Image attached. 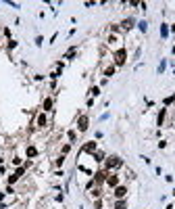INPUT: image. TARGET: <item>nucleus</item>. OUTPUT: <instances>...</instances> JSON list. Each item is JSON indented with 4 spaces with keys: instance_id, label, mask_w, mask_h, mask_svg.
<instances>
[{
    "instance_id": "nucleus-1",
    "label": "nucleus",
    "mask_w": 175,
    "mask_h": 209,
    "mask_svg": "<svg viewBox=\"0 0 175 209\" xmlns=\"http://www.w3.org/2000/svg\"><path fill=\"white\" fill-rule=\"evenodd\" d=\"M121 167H123V159L117 157V155H108V157L104 159V169H106V171H117V169H121Z\"/></svg>"
},
{
    "instance_id": "nucleus-2",
    "label": "nucleus",
    "mask_w": 175,
    "mask_h": 209,
    "mask_svg": "<svg viewBox=\"0 0 175 209\" xmlns=\"http://www.w3.org/2000/svg\"><path fill=\"white\" fill-rule=\"evenodd\" d=\"M121 42H123V40H121V34H119V32H111V34H108V38H106V46L115 52V50L123 48V46H121Z\"/></svg>"
},
{
    "instance_id": "nucleus-3",
    "label": "nucleus",
    "mask_w": 175,
    "mask_h": 209,
    "mask_svg": "<svg viewBox=\"0 0 175 209\" xmlns=\"http://www.w3.org/2000/svg\"><path fill=\"white\" fill-rule=\"evenodd\" d=\"M125 63H127V50H125V48L115 50V52H113V65H115V67H123Z\"/></svg>"
},
{
    "instance_id": "nucleus-4",
    "label": "nucleus",
    "mask_w": 175,
    "mask_h": 209,
    "mask_svg": "<svg viewBox=\"0 0 175 209\" xmlns=\"http://www.w3.org/2000/svg\"><path fill=\"white\" fill-rule=\"evenodd\" d=\"M27 167H29V163H25V165H19V167H17V169H15V171H13V174H10L8 178H6L8 186H13L15 182H19V180H21V176H23V174L27 171Z\"/></svg>"
},
{
    "instance_id": "nucleus-5",
    "label": "nucleus",
    "mask_w": 175,
    "mask_h": 209,
    "mask_svg": "<svg viewBox=\"0 0 175 209\" xmlns=\"http://www.w3.org/2000/svg\"><path fill=\"white\" fill-rule=\"evenodd\" d=\"M119 182H121V176H119L117 171H108V174H106V182H104V184H106L108 188H117Z\"/></svg>"
},
{
    "instance_id": "nucleus-6",
    "label": "nucleus",
    "mask_w": 175,
    "mask_h": 209,
    "mask_svg": "<svg viewBox=\"0 0 175 209\" xmlns=\"http://www.w3.org/2000/svg\"><path fill=\"white\" fill-rule=\"evenodd\" d=\"M48 125H50V117H48V113L40 111V113L36 115V128L44 130V128H48Z\"/></svg>"
},
{
    "instance_id": "nucleus-7",
    "label": "nucleus",
    "mask_w": 175,
    "mask_h": 209,
    "mask_svg": "<svg viewBox=\"0 0 175 209\" xmlns=\"http://www.w3.org/2000/svg\"><path fill=\"white\" fill-rule=\"evenodd\" d=\"M88 128H90V117L84 113V115H79V117H77V121H75V130H77V132H86Z\"/></svg>"
},
{
    "instance_id": "nucleus-8",
    "label": "nucleus",
    "mask_w": 175,
    "mask_h": 209,
    "mask_svg": "<svg viewBox=\"0 0 175 209\" xmlns=\"http://www.w3.org/2000/svg\"><path fill=\"white\" fill-rule=\"evenodd\" d=\"M127 186H123V184H119L117 188H113V201H119V199H127Z\"/></svg>"
},
{
    "instance_id": "nucleus-9",
    "label": "nucleus",
    "mask_w": 175,
    "mask_h": 209,
    "mask_svg": "<svg viewBox=\"0 0 175 209\" xmlns=\"http://www.w3.org/2000/svg\"><path fill=\"white\" fill-rule=\"evenodd\" d=\"M98 151V142L96 140H88L86 144H82V151H79V155L82 153H88V155H94Z\"/></svg>"
},
{
    "instance_id": "nucleus-10",
    "label": "nucleus",
    "mask_w": 175,
    "mask_h": 209,
    "mask_svg": "<svg viewBox=\"0 0 175 209\" xmlns=\"http://www.w3.org/2000/svg\"><path fill=\"white\" fill-rule=\"evenodd\" d=\"M52 107H54V98L52 96H46L42 100V111L44 113H52Z\"/></svg>"
},
{
    "instance_id": "nucleus-11",
    "label": "nucleus",
    "mask_w": 175,
    "mask_h": 209,
    "mask_svg": "<svg viewBox=\"0 0 175 209\" xmlns=\"http://www.w3.org/2000/svg\"><path fill=\"white\" fill-rule=\"evenodd\" d=\"M133 25H135V19H133V17H127V19H123V21H121V29H123V32L133 29Z\"/></svg>"
},
{
    "instance_id": "nucleus-12",
    "label": "nucleus",
    "mask_w": 175,
    "mask_h": 209,
    "mask_svg": "<svg viewBox=\"0 0 175 209\" xmlns=\"http://www.w3.org/2000/svg\"><path fill=\"white\" fill-rule=\"evenodd\" d=\"M165 119H167V109L163 107V109L159 111V115H156V125H159V130L165 125Z\"/></svg>"
},
{
    "instance_id": "nucleus-13",
    "label": "nucleus",
    "mask_w": 175,
    "mask_h": 209,
    "mask_svg": "<svg viewBox=\"0 0 175 209\" xmlns=\"http://www.w3.org/2000/svg\"><path fill=\"white\" fill-rule=\"evenodd\" d=\"M115 71H117V67H115V65L111 63V65H106V67H104V71H102V75H104V78L108 80V78H113V75H115Z\"/></svg>"
},
{
    "instance_id": "nucleus-14",
    "label": "nucleus",
    "mask_w": 175,
    "mask_h": 209,
    "mask_svg": "<svg viewBox=\"0 0 175 209\" xmlns=\"http://www.w3.org/2000/svg\"><path fill=\"white\" fill-rule=\"evenodd\" d=\"M25 155H27V159H34V157H38V149H36L34 144H29V146L25 149Z\"/></svg>"
},
{
    "instance_id": "nucleus-15",
    "label": "nucleus",
    "mask_w": 175,
    "mask_h": 209,
    "mask_svg": "<svg viewBox=\"0 0 175 209\" xmlns=\"http://www.w3.org/2000/svg\"><path fill=\"white\" fill-rule=\"evenodd\" d=\"M92 159H94L96 163H104V159H106V155H104L102 151H96V153L92 155Z\"/></svg>"
},
{
    "instance_id": "nucleus-16",
    "label": "nucleus",
    "mask_w": 175,
    "mask_h": 209,
    "mask_svg": "<svg viewBox=\"0 0 175 209\" xmlns=\"http://www.w3.org/2000/svg\"><path fill=\"white\" fill-rule=\"evenodd\" d=\"M113 209H127V199H119V201H113Z\"/></svg>"
},
{
    "instance_id": "nucleus-17",
    "label": "nucleus",
    "mask_w": 175,
    "mask_h": 209,
    "mask_svg": "<svg viewBox=\"0 0 175 209\" xmlns=\"http://www.w3.org/2000/svg\"><path fill=\"white\" fill-rule=\"evenodd\" d=\"M75 54H77V46H71V48L65 52V59H67V61H71V59H75Z\"/></svg>"
},
{
    "instance_id": "nucleus-18",
    "label": "nucleus",
    "mask_w": 175,
    "mask_h": 209,
    "mask_svg": "<svg viewBox=\"0 0 175 209\" xmlns=\"http://www.w3.org/2000/svg\"><path fill=\"white\" fill-rule=\"evenodd\" d=\"M67 138H69V144L77 142V130H69V132H67Z\"/></svg>"
},
{
    "instance_id": "nucleus-19",
    "label": "nucleus",
    "mask_w": 175,
    "mask_h": 209,
    "mask_svg": "<svg viewBox=\"0 0 175 209\" xmlns=\"http://www.w3.org/2000/svg\"><path fill=\"white\" fill-rule=\"evenodd\" d=\"M138 29H140L142 34H146V32H148V21H146V19H142V21H138Z\"/></svg>"
},
{
    "instance_id": "nucleus-20",
    "label": "nucleus",
    "mask_w": 175,
    "mask_h": 209,
    "mask_svg": "<svg viewBox=\"0 0 175 209\" xmlns=\"http://www.w3.org/2000/svg\"><path fill=\"white\" fill-rule=\"evenodd\" d=\"M169 36V23H161V38Z\"/></svg>"
},
{
    "instance_id": "nucleus-21",
    "label": "nucleus",
    "mask_w": 175,
    "mask_h": 209,
    "mask_svg": "<svg viewBox=\"0 0 175 209\" xmlns=\"http://www.w3.org/2000/svg\"><path fill=\"white\" fill-rule=\"evenodd\" d=\"M165 69H167V61L161 59V63H159V67H156V73L161 75V73H165Z\"/></svg>"
},
{
    "instance_id": "nucleus-22",
    "label": "nucleus",
    "mask_w": 175,
    "mask_h": 209,
    "mask_svg": "<svg viewBox=\"0 0 175 209\" xmlns=\"http://www.w3.org/2000/svg\"><path fill=\"white\" fill-rule=\"evenodd\" d=\"M92 98H96V96H100V86H92L90 88V92H88Z\"/></svg>"
},
{
    "instance_id": "nucleus-23",
    "label": "nucleus",
    "mask_w": 175,
    "mask_h": 209,
    "mask_svg": "<svg viewBox=\"0 0 175 209\" xmlns=\"http://www.w3.org/2000/svg\"><path fill=\"white\" fill-rule=\"evenodd\" d=\"M173 103H175V96H173V94H171V96H167V98H163V107H165V109H167V107H171Z\"/></svg>"
},
{
    "instance_id": "nucleus-24",
    "label": "nucleus",
    "mask_w": 175,
    "mask_h": 209,
    "mask_svg": "<svg viewBox=\"0 0 175 209\" xmlns=\"http://www.w3.org/2000/svg\"><path fill=\"white\" fill-rule=\"evenodd\" d=\"M71 146H73V144H69V142H67V144H63V146H61V155H67V153L71 151Z\"/></svg>"
},
{
    "instance_id": "nucleus-25",
    "label": "nucleus",
    "mask_w": 175,
    "mask_h": 209,
    "mask_svg": "<svg viewBox=\"0 0 175 209\" xmlns=\"http://www.w3.org/2000/svg\"><path fill=\"white\" fill-rule=\"evenodd\" d=\"M63 163H65V155H58V157H56V161H54V165L63 167Z\"/></svg>"
},
{
    "instance_id": "nucleus-26",
    "label": "nucleus",
    "mask_w": 175,
    "mask_h": 209,
    "mask_svg": "<svg viewBox=\"0 0 175 209\" xmlns=\"http://www.w3.org/2000/svg\"><path fill=\"white\" fill-rule=\"evenodd\" d=\"M44 44V38L42 36H36V46H38V48H40V46H42Z\"/></svg>"
},
{
    "instance_id": "nucleus-27",
    "label": "nucleus",
    "mask_w": 175,
    "mask_h": 209,
    "mask_svg": "<svg viewBox=\"0 0 175 209\" xmlns=\"http://www.w3.org/2000/svg\"><path fill=\"white\" fill-rule=\"evenodd\" d=\"M13 48H17V40H8V50H13Z\"/></svg>"
},
{
    "instance_id": "nucleus-28",
    "label": "nucleus",
    "mask_w": 175,
    "mask_h": 209,
    "mask_svg": "<svg viewBox=\"0 0 175 209\" xmlns=\"http://www.w3.org/2000/svg\"><path fill=\"white\" fill-rule=\"evenodd\" d=\"M6 4H8V6H13V8H21V4H19V2H10V0H8Z\"/></svg>"
},
{
    "instance_id": "nucleus-29",
    "label": "nucleus",
    "mask_w": 175,
    "mask_h": 209,
    "mask_svg": "<svg viewBox=\"0 0 175 209\" xmlns=\"http://www.w3.org/2000/svg\"><path fill=\"white\" fill-rule=\"evenodd\" d=\"M2 34H4L8 40H13V38H10V29H8V27H4V29H2Z\"/></svg>"
},
{
    "instance_id": "nucleus-30",
    "label": "nucleus",
    "mask_w": 175,
    "mask_h": 209,
    "mask_svg": "<svg viewBox=\"0 0 175 209\" xmlns=\"http://www.w3.org/2000/svg\"><path fill=\"white\" fill-rule=\"evenodd\" d=\"M159 149H167V140H159Z\"/></svg>"
},
{
    "instance_id": "nucleus-31",
    "label": "nucleus",
    "mask_w": 175,
    "mask_h": 209,
    "mask_svg": "<svg viewBox=\"0 0 175 209\" xmlns=\"http://www.w3.org/2000/svg\"><path fill=\"white\" fill-rule=\"evenodd\" d=\"M54 176H56V178H63V176H65V171H63V169H56V171H54Z\"/></svg>"
},
{
    "instance_id": "nucleus-32",
    "label": "nucleus",
    "mask_w": 175,
    "mask_h": 209,
    "mask_svg": "<svg viewBox=\"0 0 175 209\" xmlns=\"http://www.w3.org/2000/svg\"><path fill=\"white\" fill-rule=\"evenodd\" d=\"M56 38H58V34H52V36H50V42H48V44H54V40H56Z\"/></svg>"
},
{
    "instance_id": "nucleus-33",
    "label": "nucleus",
    "mask_w": 175,
    "mask_h": 209,
    "mask_svg": "<svg viewBox=\"0 0 175 209\" xmlns=\"http://www.w3.org/2000/svg\"><path fill=\"white\" fill-rule=\"evenodd\" d=\"M171 32H173V34H175V23H173V25H171Z\"/></svg>"
},
{
    "instance_id": "nucleus-34",
    "label": "nucleus",
    "mask_w": 175,
    "mask_h": 209,
    "mask_svg": "<svg viewBox=\"0 0 175 209\" xmlns=\"http://www.w3.org/2000/svg\"><path fill=\"white\" fill-rule=\"evenodd\" d=\"M171 52H173V54H175V44H173V48H171Z\"/></svg>"
},
{
    "instance_id": "nucleus-35",
    "label": "nucleus",
    "mask_w": 175,
    "mask_h": 209,
    "mask_svg": "<svg viewBox=\"0 0 175 209\" xmlns=\"http://www.w3.org/2000/svg\"><path fill=\"white\" fill-rule=\"evenodd\" d=\"M173 197H175V188H173Z\"/></svg>"
},
{
    "instance_id": "nucleus-36",
    "label": "nucleus",
    "mask_w": 175,
    "mask_h": 209,
    "mask_svg": "<svg viewBox=\"0 0 175 209\" xmlns=\"http://www.w3.org/2000/svg\"><path fill=\"white\" fill-rule=\"evenodd\" d=\"M79 209H84V207H79Z\"/></svg>"
}]
</instances>
